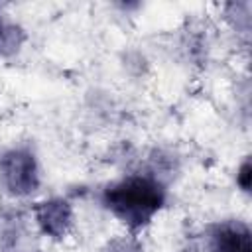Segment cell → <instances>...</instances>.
Here are the masks:
<instances>
[{
  "label": "cell",
  "instance_id": "obj_4",
  "mask_svg": "<svg viewBox=\"0 0 252 252\" xmlns=\"http://www.w3.org/2000/svg\"><path fill=\"white\" fill-rule=\"evenodd\" d=\"M207 246L209 252H252V230L238 219L219 220L209 228Z\"/></svg>",
  "mask_w": 252,
  "mask_h": 252
},
{
  "label": "cell",
  "instance_id": "obj_2",
  "mask_svg": "<svg viewBox=\"0 0 252 252\" xmlns=\"http://www.w3.org/2000/svg\"><path fill=\"white\" fill-rule=\"evenodd\" d=\"M0 185L16 199L30 197L39 189V163L30 146H16L0 156Z\"/></svg>",
  "mask_w": 252,
  "mask_h": 252
},
{
  "label": "cell",
  "instance_id": "obj_1",
  "mask_svg": "<svg viewBox=\"0 0 252 252\" xmlns=\"http://www.w3.org/2000/svg\"><path fill=\"white\" fill-rule=\"evenodd\" d=\"M167 203V185L158 171L128 173L100 191V205L132 234L146 228Z\"/></svg>",
  "mask_w": 252,
  "mask_h": 252
},
{
  "label": "cell",
  "instance_id": "obj_6",
  "mask_svg": "<svg viewBox=\"0 0 252 252\" xmlns=\"http://www.w3.org/2000/svg\"><path fill=\"white\" fill-rule=\"evenodd\" d=\"M24 232V217L20 211L6 209L0 213V240L6 246H14Z\"/></svg>",
  "mask_w": 252,
  "mask_h": 252
},
{
  "label": "cell",
  "instance_id": "obj_5",
  "mask_svg": "<svg viewBox=\"0 0 252 252\" xmlns=\"http://www.w3.org/2000/svg\"><path fill=\"white\" fill-rule=\"evenodd\" d=\"M26 37H28L26 30L20 24L6 18V14L2 12V6H0V57L16 55L22 49Z\"/></svg>",
  "mask_w": 252,
  "mask_h": 252
},
{
  "label": "cell",
  "instance_id": "obj_8",
  "mask_svg": "<svg viewBox=\"0 0 252 252\" xmlns=\"http://www.w3.org/2000/svg\"><path fill=\"white\" fill-rule=\"evenodd\" d=\"M250 181H252V167H250V159L246 158V159L238 165V169H236V185H238L244 193H248V191H250Z\"/></svg>",
  "mask_w": 252,
  "mask_h": 252
},
{
  "label": "cell",
  "instance_id": "obj_3",
  "mask_svg": "<svg viewBox=\"0 0 252 252\" xmlns=\"http://www.w3.org/2000/svg\"><path fill=\"white\" fill-rule=\"evenodd\" d=\"M32 213L39 232L51 240H63L75 222L73 205L63 197L43 199L33 205Z\"/></svg>",
  "mask_w": 252,
  "mask_h": 252
},
{
  "label": "cell",
  "instance_id": "obj_7",
  "mask_svg": "<svg viewBox=\"0 0 252 252\" xmlns=\"http://www.w3.org/2000/svg\"><path fill=\"white\" fill-rule=\"evenodd\" d=\"M100 252H144V246L134 234H128V236L124 234L106 242V246Z\"/></svg>",
  "mask_w": 252,
  "mask_h": 252
}]
</instances>
